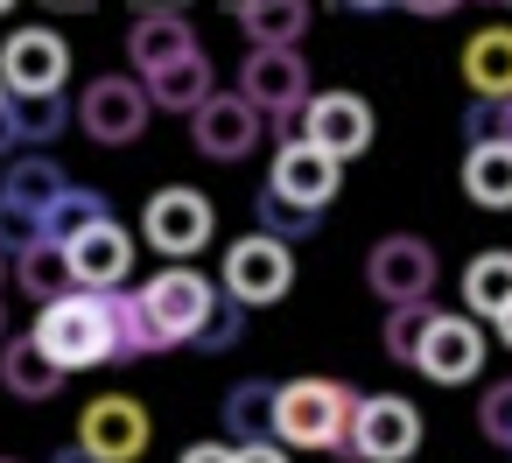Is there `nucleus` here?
<instances>
[{"mask_svg":"<svg viewBox=\"0 0 512 463\" xmlns=\"http://www.w3.org/2000/svg\"><path fill=\"white\" fill-rule=\"evenodd\" d=\"M351 414H358V386H344V379H281L274 386V442L281 449L344 456Z\"/></svg>","mask_w":512,"mask_h":463,"instance_id":"nucleus-1","label":"nucleus"},{"mask_svg":"<svg viewBox=\"0 0 512 463\" xmlns=\"http://www.w3.org/2000/svg\"><path fill=\"white\" fill-rule=\"evenodd\" d=\"M29 337H36L64 372L113 365V351H106V302H99V288H64V295H50Z\"/></svg>","mask_w":512,"mask_h":463,"instance_id":"nucleus-2","label":"nucleus"},{"mask_svg":"<svg viewBox=\"0 0 512 463\" xmlns=\"http://www.w3.org/2000/svg\"><path fill=\"white\" fill-rule=\"evenodd\" d=\"M239 92L281 127V141L295 134V120H302V106H309V64H302V43H253V57H246V71H239Z\"/></svg>","mask_w":512,"mask_h":463,"instance_id":"nucleus-3","label":"nucleus"},{"mask_svg":"<svg viewBox=\"0 0 512 463\" xmlns=\"http://www.w3.org/2000/svg\"><path fill=\"white\" fill-rule=\"evenodd\" d=\"M78 134H92L99 148H134L141 134H148V120H155V106H148V85L141 78H127V71H113V78H92L85 92H78Z\"/></svg>","mask_w":512,"mask_h":463,"instance_id":"nucleus-4","label":"nucleus"},{"mask_svg":"<svg viewBox=\"0 0 512 463\" xmlns=\"http://www.w3.org/2000/svg\"><path fill=\"white\" fill-rule=\"evenodd\" d=\"M141 295V309H148V323H155V337H162V351L169 344H190L197 337V323L211 316V302H218V281H204L190 260H169L155 281H141L134 288Z\"/></svg>","mask_w":512,"mask_h":463,"instance_id":"nucleus-5","label":"nucleus"},{"mask_svg":"<svg viewBox=\"0 0 512 463\" xmlns=\"http://www.w3.org/2000/svg\"><path fill=\"white\" fill-rule=\"evenodd\" d=\"M211 232H218V211H211V197L190 190V183L155 190L148 211H141V239H148L162 260H197V253L211 246Z\"/></svg>","mask_w":512,"mask_h":463,"instance_id":"nucleus-6","label":"nucleus"},{"mask_svg":"<svg viewBox=\"0 0 512 463\" xmlns=\"http://www.w3.org/2000/svg\"><path fill=\"white\" fill-rule=\"evenodd\" d=\"M414 449H421V407L400 400V393H358L344 456H358V463H407Z\"/></svg>","mask_w":512,"mask_h":463,"instance_id":"nucleus-7","label":"nucleus"},{"mask_svg":"<svg viewBox=\"0 0 512 463\" xmlns=\"http://www.w3.org/2000/svg\"><path fill=\"white\" fill-rule=\"evenodd\" d=\"M218 288L239 295L246 309L281 302V295L295 288V253H288V239H274V232H246V239H232V246H225V281H218Z\"/></svg>","mask_w":512,"mask_h":463,"instance_id":"nucleus-8","label":"nucleus"},{"mask_svg":"<svg viewBox=\"0 0 512 463\" xmlns=\"http://www.w3.org/2000/svg\"><path fill=\"white\" fill-rule=\"evenodd\" d=\"M267 134V113L246 92H211L204 106H190V141L204 162H246Z\"/></svg>","mask_w":512,"mask_h":463,"instance_id":"nucleus-9","label":"nucleus"},{"mask_svg":"<svg viewBox=\"0 0 512 463\" xmlns=\"http://www.w3.org/2000/svg\"><path fill=\"white\" fill-rule=\"evenodd\" d=\"M407 365H414L421 379H435V386H470V379L484 372V330H477L470 316H428Z\"/></svg>","mask_w":512,"mask_h":463,"instance_id":"nucleus-10","label":"nucleus"},{"mask_svg":"<svg viewBox=\"0 0 512 463\" xmlns=\"http://www.w3.org/2000/svg\"><path fill=\"white\" fill-rule=\"evenodd\" d=\"M435 274H442V260L414 232H393V239H379L365 253V281H372L379 302H428L435 295Z\"/></svg>","mask_w":512,"mask_h":463,"instance_id":"nucleus-11","label":"nucleus"},{"mask_svg":"<svg viewBox=\"0 0 512 463\" xmlns=\"http://www.w3.org/2000/svg\"><path fill=\"white\" fill-rule=\"evenodd\" d=\"M295 134L316 141V148L337 155V162H358V155L372 148V106H365L358 92H309Z\"/></svg>","mask_w":512,"mask_h":463,"instance_id":"nucleus-12","label":"nucleus"},{"mask_svg":"<svg viewBox=\"0 0 512 463\" xmlns=\"http://www.w3.org/2000/svg\"><path fill=\"white\" fill-rule=\"evenodd\" d=\"M183 50H197V29L183 15V0H134V22H127V64H134V78L162 71Z\"/></svg>","mask_w":512,"mask_h":463,"instance_id":"nucleus-13","label":"nucleus"},{"mask_svg":"<svg viewBox=\"0 0 512 463\" xmlns=\"http://www.w3.org/2000/svg\"><path fill=\"white\" fill-rule=\"evenodd\" d=\"M148 407L141 400H127V393H99L85 414H78V442L92 449V456H106V463H134V456H148Z\"/></svg>","mask_w":512,"mask_h":463,"instance_id":"nucleus-14","label":"nucleus"},{"mask_svg":"<svg viewBox=\"0 0 512 463\" xmlns=\"http://www.w3.org/2000/svg\"><path fill=\"white\" fill-rule=\"evenodd\" d=\"M71 78V43L57 29H15L0 43V85L8 92H64Z\"/></svg>","mask_w":512,"mask_h":463,"instance_id":"nucleus-15","label":"nucleus"},{"mask_svg":"<svg viewBox=\"0 0 512 463\" xmlns=\"http://www.w3.org/2000/svg\"><path fill=\"white\" fill-rule=\"evenodd\" d=\"M134 239H127V225H113V211L99 218V225H85L78 239H64V260H71V281L78 288H120L127 274H134Z\"/></svg>","mask_w":512,"mask_h":463,"instance_id":"nucleus-16","label":"nucleus"},{"mask_svg":"<svg viewBox=\"0 0 512 463\" xmlns=\"http://www.w3.org/2000/svg\"><path fill=\"white\" fill-rule=\"evenodd\" d=\"M337 155H323L316 141H302V134H288L281 148H274V169H267V190H281V197H295V204H330L337 197Z\"/></svg>","mask_w":512,"mask_h":463,"instance_id":"nucleus-17","label":"nucleus"},{"mask_svg":"<svg viewBox=\"0 0 512 463\" xmlns=\"http://www.w3.org/2000/svg\"><path fill=\"white\" fill-rule=\"evenodd\" d=\"M64 127H71L64 92H8V106H0V162L22 155V148H50Z\"/></svg>","mask_w":512,"mask_h":463,"instance_id":"nucleus-18","label":"nucleus"},{"mask_svg":"<svg viewBox=\"0 0 512 463\" xmlns=\"http://www.w3.org/2000/svg\"><path fill=\"white\" fill-rule=\"evenodd\" d=\"M64 379H71V372H64L36 337H0V386H8L15 400H57Z\"/></svg>","mask_w":512,"mask_h":463,"instance_id":"nucleus-19","label":"nucleus"},{"mask_svg":"<svg viewBox=\"0 0 512 463\" xmlns=\"http://www.w3.org/2000/svg\"><path fill=\"white\" fill-rule=\"evenodd\" d=\"M141 85H148V106H162V113H190V106H204V99L218 92V85H211V57H204V43L183 50V57H169V64L148 71Z\"/></svg>","mask_w":512,"mask_h":463,"instance_id":"nucleus-20","label":"nucleus"},{"mask_svg":"<svg viewBox=\"0 0 512 463\" xmlns=\"http://www.w3.org/2000/svg\"><path fill=\"white\" fill-rule=\"evenodd\" d=\"M99 302H106V351H113V365H134V358H155L162 351V337H155L141 295H127V281L120 288H99Z\"/></svg>","mask_w":512,"mask_h":463,"instance_id":"nucleus-21","label":"nucleus"},{"mask_svg":"<svg viewBox=\"0 0 512 463\" xmlns=\"http://www.w3.org/2000/svg\"><path fill=\"white\" fill-rule=\"evenodd\" d=\"M463 85H470V99H505L512 92V29H477L463 43Z\"/></svg>","mask_w":512,"mask_h":463,"instance_id":"nucleus-22","label":"nucleus"},{"mask_svg":"<svg viewBox=\"0 0 512 463\" xmlns=\"http://www.w3.org/2000/svg\"><path fill=\"white\" fill-rule=\"evenodd\" d=\"M463 190L484 211H512V141H470L463 155Z\"/></svg>","mask_w":512,"mask_h":463,"instance_id":"nucleus-23","label":"nucleus"},{"mask_svg":"<svg viewBox=\"0 0 512 463\" xmlns=\"http://www.w3.org/2000/svg\"><path fill=\"white\" fill-rule=\"evenodd\" d=\"M71 176L43 155V148H22V155H8V169H0V197H15V204H29V211H50V197L64 190Z\"/></svg>","mask_w":512,"mask_h":463,"instance_id":"nucleus-24","label":"nucleus"},{"mask_svg":"<svg viewBox=\"0 0 512 463\" xmlns=\"http://www.w3.org/2000/svg\"><path fill=\"white\" fill-rule=\"evenodd\" d=\"M232 22H239L253 43H302L309 0H232Z\"/></svg>","mask_w":512,"mask_h":463,"instance_id":"nucleus-25","label":"nucleus"},{"mask_svg":"<svg viewBox=\"0 0 512 463\" xmlns=\"http://www.w3.org/2000/svg\"><path fill=\"white\" fill-rule=\"evenodd\" d=\"M15 281H22V295H29V302H50V295L78 288V281H71V260H64V246H57V239L22 246V253H15Z\"/></svg>","mask_w":512,"mask_h":463,"instance_id":"nucleus-26","label":"nucleus"},{"mask_svg":"<svg viewBox=\"0 0 512 463\" xmlns=\"http://www.w3.org/2000/svg\"><path fill=\"white\" fill-rule=\"evenodd\" d=\"M225 435H232V442L274 435V379H239V386L225 393Z\"/></svg>","mask_w":512,"mask_h":463,"instance_id":"nucleus-27","label":"nucleus"},{"mask_svg":"<svg viewBox=\"0 0 512 463\" xmlns=\"http://www.w3.org/2000/svg\"><path fill=\"white\" fill-rule=\"evenodd\" d=\"M512 302V253H477L463 267V309L470 316H498Z\"/></svg>","mask_w":512,"mask_h":463,"instance_id":"nucleus-28","label":"nucleus"},{"mask_svg":"<svg viewBox=\"0 0 512 463\" xmlns=\"http://www.w3.org/2000/svg\"><path fill=\"white\" fill-rule=\"evenodd\" d=\"M99 218H106V197H99V190H85V183H64V190L50 197V211H43V239H57V246H64V239H78V232H85V225H99Z\"/></svg>","mask_w":512,"mask_h":463,"instance_id":"nucleus-29","label":"nucleus"},{"mask_svg":"<svg viewBox=\"0 0 512 463\" xmlns=\"http://www.w3.org/2000/svg\"><path fill=\"white\" fill-rule=\"evenodd\" d=\"M253 218H260V232H274V239H288V246L316 239V225H323L316 204H295V197H281V190H260V197H253Z\"/></svg>","mask_w":512,"mask_h":463,"instance_id":"nucleus-30","label":"nucleus"},{"mask_svg":"<svg viewBox=\"0 0 512 463\" xmlns=\"http://www.w3.org/2000/svg\"><path fill=\"white\" fill-rule=\"evenodd\" d=\"M239 337H246V302L218 288V302H211V316L197 323V337H190V344H197V351H232Z\"/></svg>","mask_w":512,"mask_h":463,"instance_id":"nucleus-31","label":"nucleus"},{"mask_svg":"<svg viewBox=\"0 0 512 463\" xmlns=\"http://www.w3.org/2000/svg\"><path fill=\"white\" fill-rule=\"evenodd\" d=\"M435 309L428 302H386V330H379V344H386V358L393 365H407L414 358V337H421V323H428Z\"/></svg>","mask_w":512,"mask_h":463,"instance_id":"nucleus-32","label":"nucleus"},{"mask_svg":"<svg viewBox=\"0 0 512 463\" xmlns=\"http://www.w3.org/2000/svg\"><path fill=\"white\" fill-rule=\"evenodd\" d=\"M463 134L470 141H512V92L505 99H470L463 106Z\"/></svg>","mask_w":512,"mask_h":463,"instance_id":"nucleus-33","label":"nucleus"},{"mask_svg":"<svg viewBox=\"0 0 512 463\" xmlns=\"http://www.w3.org/2000/svg\"><path fill=\"white\" fill-rule=\"evenodd\" d=\"M477 428L512 456V379H498V386H484V400H477Z\"/></svg>","mask_w":512,"mask_h":463,"instance_id":"nucleus-34","label":"nucleus"},{"mask_svg":"<svg viewBox=\"0 0 512 463\" xmlns=\"http://www.w3.org/2000/svg\"><path fill=\"white\" fill-rule=\"evenodd\" d=\"M36 239H43V211L0 197V253H22V246H36Z\"/></svg>","mask_w":512,"mask_h":463,"instance_id":"nucleus-35","label":"nucleus"},{"mask_svg":"<svg viewBox=\"0 0 512 463\" xmlns=\"http://www.w3.org/2000/svg\"><path fill=\"white\" fill-rule=\"evenodd\" d=\"M232 463H295V449H281L274 435H260V442H232Z\"/></svg>","mask_w":512,"mask_h":463,"instance_id":"nucleus-36","label":"nucleus"},{"mask_svg":"<svg viewBox=\"0 0 512 463\" xmlns=\"http://www.w3.org/2000/svg\"><path fill=\"white\" fill-rule=\"evenodd\" d=\"M183 463H232V442H190Z\"/></svg>","mask_w":512,"mask_h":463,"instance_id":"nucleus-37","label":"nucleus"},{"mask_svg":"<svg viewBox=\"0 0 512 463\" xmlns=\"http://www.w3.org/2000/svg\"><path fill=\"white\" fill-rule=\"evenodd\" d=\"M456 8H463V0H407V15H428V22L435 15H456Z\"/></svg>","mask_w":512,"mask_h":463,"instance_id":"nucleus-38","label":"nucleus"},{"mask_svg":"<svg viewBox=\"0 0 512 463\" xmlns=\"http://www.w3.org/2000/svg\"><path fill=\"white\" fill-rule=\"evenodd\" d=\"M50 463H106V456H92V449H85V442H71V449H57V456H50Z\"/></svg>","mask_w":512,"mask_h":463,"instance_id":"nucleus-39","label":"nucleus"},{"mask_svg":"<svg viewBox=\"0 0 512 463\" xmlns=\"http://www.w3.org/2000/svg\"><path fill=\"white\" fill-rule=\"evenodd\" d=\"M43 8H57V15H85V8H99V0H43Z\"/></svg>","mask_w":512,"mask_h":463,"instance_id":"nucleus-40","label":"nucleus"},{"mask_svg":"<svg viewBox=\"0 0 512 463\" xmlns=\"http://www.w3.org/2000/svg\"><path fill=\"white\" fill-rule=\"evenodd\" d=\"M491 323H498V344H505V351H512V302H505V309H498V316H491Z\"/></svg>","mask_w":512,"mask_h":463,"instance_id":"nucleus-41","label":"nucleus"},{"mask_svg":"<svg viewBox=\"0 0 512 463\" xmlns=\"http://www.w3.org/2000/svg\"><path fill=\"white\" fill-rule=\"evenodd\" d=\"M344 8H386V0H344Z\"/></svg>","mask_w":512,"mask_h":463,"instance_id":"nucleus-42","label":"nucleus"},{"mask_svg":"<svg viewBox=\"0 0 512 463\" xmlns=\"http://www.w3.org/2000/svg\"><path fill=\"white\" fill-rule=\"evenodd\" d=\"M0 15H15V0H0Z\"/></svg>","mask_w":512,"mask_h":463,"instance_id":"nucleus-43","label":"nucleus"},{"mask_svg":"<svg viewBox=\"0 0 512 463\" xmlns=\"http://www.w3.org/2000/svg\"><path fill=\"white\" fill-rule=\"evenodd\" d=\"M0 337H8V309H0Z\"/></svg>","mask_w":512,"mask_h":463,"instance_id":"nucleus-44","label":"nucleus"},{"mask_svg":"<svg viewBox=\"0 0 512 463\" xmlns=\"http://www.w3.org/2000/svg\"><path fill=\"white\" fill-rule=\"evenodd\" d=\"M0 281H8V253H0Z\"/></svg>","mask_w":512,"mask_h":463,"instance_id":"nucleus-45","label":"nucleus"},{"mask_svg":"<svg viewBox=\"0 0 512 463\" xmlns=\"http://www.w3.org/2000/svg\"><path fill=\"white\" fill-rule=\"evenodd\" d=\"M484 8H512V0H484Z\"/></svg>","mask_w":512,"mask_h":463,"instance_id":"nucleus-46","label":"nucleus"},{"mask_svg":"<svg viewBox=\"0 0 512 463\" xmlns=\"http://www.w3.org/2000/svg\"><path fill=\"white\" fill-rule=\"evenodd\" d=\"M0 106H8V85H0Z\"/></svg>","mask_w":512,"mask_h":463,"instance_id":"nucleus-47","label":"nucleus"},{"mask_svg":"<svg viewBox=\"0 0 512 463\" xmlns=\"http://www.w3.org/2000/svg\"><path fill=\"white\" fill-rule=\"evenodd\" d=\"M0 463H22V456H0Z\"/></svg>","mask_w":512,"mask_h":463,"instance_id":"nucleus-48","label":"nucleus"}]
</instances>
